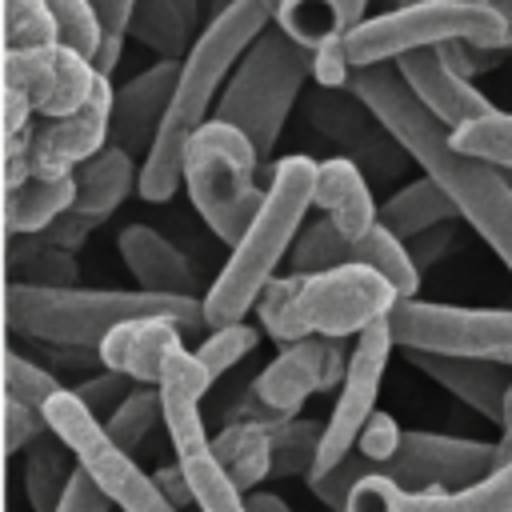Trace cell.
I'll return each instance as SVG.
<instances>
[{"instance_id": "21", "label": "cell", "mask_w": 512, "mask_h": 512, "mask_svg": "<svg viewBox=\"0 0 512 512\" xmlns=\"http://www.w3.org/2000/svg\"><path fill=\"white\" fill-rule=\"evenodd\" d=\"M208 388H212V372L204 368V360L188 348L172 352L160 376V400H164V428L176 448V460L212 452V440L204 436V420H200V400Z\"/></svg>"}, {"instance_id": "4", "label": "cell", "mask_w": 512, "mask_h": 512, "mask_svg": "<svg viewBox=\"0 0 512 512\" xmlns=\"http://www.w3.org/2000/svg\"><path fill=\"white\" fill-rule=\"evenodd\" d=\"M4 316L12 336H28L36 344H72L100 348L120 324L140 316H168L180 332L204 324V300L196 296H160V292H128V288H36L8 280Z\"/></svg>"}, {"instance_id": "49", "label": "cell", "mask_w": 512, "mask_h": 512, "mask_svg": "<svg viewBox=\"0 0 512 512\" xmlns=\"http://www.w3.org/2000/svg\"><path fill=\"white\" fill-rule=\"evenodd\" d=\"M156 476V484H160V492L176 504V508H188V504H196V492H192V484H188V472H184V464L176 460V464H164V468H156L152 472Z\"/></svg>"}, {"instance_id": "13", "label": "cell", "mask_w": 512, "mask_h": 512, "mask_svg": "<svg viewBox=\"0 0 512 512\" xmlns=\"http://www.w3.org/2000/svg\"><path fill=\"white\" fill-rule=\"evenodd\" d=\"M344 264H368L380 276L392 280V288L400 292V300L416 296L420 288V268L408 256V244L396 240L384 224H376L368 236L352 240L344 236L332 220H316L300 232L296 248H292V272H328V268H344Z\"/></svg>"}, {"instance_id": "32", "label": "cell", "mask_w": 512, "mask_h": 512, "mask_svg": "<svg viewBox=\"0 0 512 512\" xmlns=\"http://www.w3.org/2000/svg\"><path fill=\"white\" fill-rule=\"evenodd\" d=\"M76 472H80V464H76L72 448L48 428L28 448V460H24V492H28L32 512H56Z\"/></svg>"}, {"instance_id": "52", "label": "cell", "mask_w": 512, "mask_h": 512, "mask_svg": "<svg viewBox=\"0 0 512 512\" xmlns=\"http://www.w3.org/2000/svg\"><path fill=\"white\" fill-rule=\"evenodd\" d=\"M244 504H248V512H292V508H288L280 496H272V492H252Z\"/></svg>"}, {"instance_id": "43", "label": "cell", "mask_w": 512, "mask_h": 512, "mask_svg": "<svg viewBox=\"0 0 512 512\" xmlns=\"http://www.w3.org/2000/svg\"><path fill=\"white\" fill-rule=\"evenodd\" d=\"M44 432H48V420H44L40 408H28V404L4 396V456H16V452L32 448Z\"/></svg>"}, {"instance_id": "8", "label": "cell", "mask_w": 512, "mask_h": 512, "mask_svg": "<svg viewBox=\"0 0 512 512\" xmlns=\"http://www.w3.org/2000/svg\"><path fill=\"white\" fill-rule=\"evenodd\" d=\"M260 152L252 148V140L224 124V120H208L184 148V188L192 208L200 212V220L224 240L236 244L244 236V228L256 220L264 192L256 184V168H260Z\"/></svg>"}, {"instance_id": "12", "label": "cell", "mask_w": 512, "mask_h": 512, "mask_svg": "<svg viewBox=\"0 0 512 512\" xmlns=\"http://www.w3.org/2000/svg\"><path fill=\"white\" fill-rule=\"evenodd\" d=\"M392 348H396V340H392L388 316L376 320L372 328H364V332L352 340L348 372H344V380H340L336 408H332V416L324 420L320 456H316V468H312L308 476H324V472H332L336 464H344V460L356 452V440H360L364 424H368L372 412H376V396H380V384H384V368H388Z\"/></svg>"}, {"instance_id": "11", "label": "cell", "mask_w": 512, "mask_h": 512, "mask_svg": "<svg viewBox=\"0 0 512 512\" xmlns=\"http://www.w3.org/2000/svg\"><path fill=\"white\" fill-rule=\"evenodd\" d=\"M348 352L352 348H344V340H332V336H308L296 344H280V356L252 380L240 404V420H260L268 428H280L284 420L300 416L312 392H324L344 380Z\"/></svg>"}, {"instance_id": "35", "label": "cell", "mask_w": 512, "mask_h": 512, "mask_svg": "<svg viewBox=\"0 0 512 512\" xmlns=\"http://www.w3.org/2000/svg\"><path fill=\"white\" fill-rule=\"evenodd\" d=\"M452 148H460L464 156L488 160L496 168H512V112H484L460 128H452Z\"/></svg>"}, {"instance_id": "1", "label": "cell", "mask_w": 512, "mask_h": 512, "mask_svg": "<svg viewBox=\"0 0 512 512\" xmlns=\"http://www.w3.org/2000/svg\"><path fill=\"white\" fill-rule=\"evenodd\" d=\"M348 88L380 116V124L404 144V152L424 168V176H432L448 192L456 212L480 232V240L512 272V184L504 180V172L488 160L452 148V128L440 124L416 100V92L404 84L396 64L356 68Z\"/></svg>"}, {"instance_id": "23", "label": "cell", "mask_w": 512, "mask_h": 512, "mask_svg": "<svg viewBox=\"0 0 512 512\" xmlns=\"http://www.w3.org/2000/svg\"><path fill=\"white\" fill-rule=\"evenodd\" d=\"M180 328L168 316H140L120 324L104 344H100V360L112 372L132 376L136 384H160L172 352H180Z\"/></svg>"}, {"instance_id": "28", "label": "cell", "mask_w": 512, "mask_h": 512, "mask_svg": "<svg viewBox=\"0 0 512 512\" xmlns=\"http://www.w3.org/2000/svg\"><path fill=\"white\" fill-rule=\"evenodd\" d=\"M76 176H28L16 188H4V228L8 236H40L52 220L72 212Z\"/></svg>"}, {"instance_id": "51", "label": "cell", "mask_w": 512, "mask_h": 512, "mask_svg": "<svg viewBox=\"0 0 512 512\" xmlns=\"http://www.w3.org/2000/svg\"><path fill=\"white\" fill-rule=\"evenodd\" d=\"M48 360L52 364H64L68 372H84V368L104 364L100 360V348H72V344H48Z\"/></svg>"}, {"instance_id": "46", "label": "cell", "mask_w": 512, "mask_h": 512, "mask_svg": "<svg viewBox=\"0 0 512 512\" xmlns=\"http://www.w3.org/2000/svg\"><path fill=\"white\" fill-rule=\"evenodd\" d=\"M100 220H88V216H80V212H64L60 220H52L44 232H40V240H48V244H56V248H64V252H76L84 240H88V232L96 228Z\"/></svg>"}, {"instance_id": "3", "label": "cell", "mask_w": 512, "mask_h": 512, "mask_svg": "<svg viewBox=\"0 0 512 512\" xmlns=\"http://www.w3.org/2000/svg\"><path fill=\"white\" fill-rule=\"evenodd\" d=\"M312 204H316V160L284 156L272 168V184L264 192L256 220L232 244V256L224 260L220 276L212 280V288L204 296V324L212 332L240 324L256 308L264 288L276 280L280 260L292 256V248L304 232V212Z\"/></svg>"}, {"instance_id": "6", "label": "cell", "mask_w": 512, "mask_h": 512, "mask_svg": "<svg viewBox=\"0 0 512 512\" xmlns=\"http://www.w3.org/2000/svg\"><path fill=\"white\" fill-rule=\"evenodd\" d=\"M308 76H312V48L292 40L272 20L232 68L212 116L240 128L260 152V160H268Z\"/></svg>"}, {"instance_id": "2", "label": "cell", "mask_w": 512, "mask_h": 512, "mask_svg": "<svg viewBox=\"0 0 512 512\" xmlns=\"http://www.w3.org/2000/svg\"><path fill=\"white\" fill-rule=\"evenodd\" d=\"M272 8L264 0H228L216 8V16L200 28L192 52L180 60V80L172 92V108L160 124V136L152 152L140 164V196L152 204H164L184 184V148L188 140L212 120L220 104V88L228 84L240 56L252 48V40L272 24Z\"/></svg>"}, {"instance_id": "18", "label": "cell", "mask_w": 512, "mask_h": 512, "mask_svg": "<svg viewBox=\"0 0 512 512\" xmlns=\"http://www.w3.org/2000/svg\"><path fill=\"white\" fill-rule=\"evenodd\" d=\"M112 96H116V88L108 84V76H100L92 100L80 112L36 128V136H32L36 176H72L80 164H88L92 156H100L112 144Z\"/></svg>"}, {"instance_id": "45", "label": "cell", "mask_w": 512, "mask_h": 512, "mask_svg": "<svg viewBox=\"0 0 512 512\" xmlns=\"http://www.w3.org/2000/svg\"><path fill=\"white\" fill-rule=\"evenodd\" d=\"M452 244H456V224L448 220V224H436V228L412 236V240H408V256L416 260V268H420V276H424V272H428Z\"/></svg>"}, {"instance_id": "31", "label": "cell", "mask_w": 512, "mask_h": 512, "mask_svg": "<svg viewBox=\"0 0 512 512\" xmlns=\"http://www.w3.org/2000/svg\"><path fill=\"white\" fill-rule=\"evenodd\" d=\"M272 432L260 420H232L216 440H212V456L216 464L228 472V480L248 492L256 488L264 476H272Z\"/></svg>"}, {"instance_id": "57", "label": "cell", "mask_w": 512, "mask_h": 512, "mask_svg": "<svg viewBox=\"0 0 512 512\" xmlns=\"http://www.w3.org/2000/svg\"><path fill=\"white\" fill-rule=\"evenodd\" d=\"M396 4H416V0H396Z\"/></svg>"}, {"instance_id": "55", "label": "cell", "mask_w": 512, "mask_h": 512, "mask_svg": "<svg viewBox=\"0 0 512 512\" xmlns=\"http://www.w3.org/2000/svg\"><path fill=\"white\" fill-rule=\"evenodd\" d=\"M508 420H512V384H508V396H504V424H508ZM504 424H500V428H504Z\"/></svg>"}, {"instance_id": "54", "label": "cell", "mask_w": 512, "mask_h": 512, "mask_svg": "<svg viewBox=\"0 0 512 512\" xmlns=\"http://www.w3.org/2000/svg\"><path fill=\"white\" fill-rule=\"evenodd\" d=\"M476 4H484V8H492L496 16H504V20L512 24V0H476Z\"/></svg>"}, {"instance_id": "7", "label": "cell", "mask_w": 512, "mask_h": 512, "mask_svg": "<svg viewBox=\"0 0 512 512\" xmlns=\"http://www.w3.org/2000/svg\"><path fill=\"white\" fill-rule=\"evenodd\" d=\"M508 36L512 24L476 0H416L356 24L344 36V52L356 72L372 64H392L416 48H444L456 40L484 52H508Z\"/></svg>"}, {"instance_id": "9", "label": "cell", "mask_w": 512, "mask_h": 512, "mask_svg": "<svg viewBox=\"0 0 512 512\" xmlns=\"http://www.w3.org/2000/svg\"><path fill=\"white\" fill-rule=\"evenodd\" d=\"M44 420L48 428L72 448L80 472L92 476V484L120 508V512H180L156 484V476H148L128 448H120L104 420L92 416L84 408V400L72 388H60L48 404H44Z\"/></svg>"}, {"instance_id": "20", "label": "cell", "mask_w": 512, "mask_h": 512, "mask_svg": "<svg viewBox=\"0 0 512 512\" xmlns=\"http://www.w3.org/2000/svg\"><path fill=\"white\" fill-rule=\"evenodd\" d=\"M404 76V84L416 92V100L448 128H460L484 112H492V100L464 76L448 64L444 48H416L400 60H392Z\"/></svg>"}, {"instance_id": "30", "label": "cell", "mask_w": 512, "mask_h": 512, "mask_svg": "<svg viewBox=\"0 0 512 512\" xmlns=\"http://www.w3.org/2000/svg\"><path fill=\"white\" fill-rule=\"evenodd\" d=\"M456 216H460L456 204L448 200V192H444L432 176H420V180L404 184L400 192H392V196L380 204V224H384L396 240H404V244H408L412 236L436 228V224L456 220Z\"/></svg>"}, {"instance_id": "5", "label": "cell", "mask_w": 512, "mask_h": 512, "mask_svg": "<svg viewBox=\"0 0 512 512\" xmlns=\"http://www.w3.org/2000/svg\"><path fill=\"white\" fill-rule=\"evenodd\" d=\"M400 292L388 276L368 264H344L328 272H288L276 276L256 300L260 328L276 344H296L308 336H360L396 308Z\"/></svg>"}, {"instance_id": "50", "label": "cell", "mask_w": 512, "mask_h": 512, "mask_svg": "<svg viewBox=\"0 0 512 512\" xmlns=\"http://www.w3.org/2000/svg\"><path fill=\"white\" fill-rule=\"evenodd\" d=\"M104 24V36L128 40V20H132V0H92Z\"/></svg>"}, {"instance_id": "53", "label": "cell", "mask_w": 512, "mask_h": 512, "mask_svg": "<svg viewBox=\"0 0 512 512\" xmlns=\"http://www.w3.org/2000/svg\"><path fill=\"white\" fill-rule=\"evenodd\" d=\"M504 464H512V420L504 424V436L496 440V468H504Z\"/></svg>"}, {"instance_id": "17", "label": "cell", "mask_w": 512, "mask_h": 512, "mask_svg": "<svg viewBox=\"0 0 512 512\" xmlns=\"http://www.w3.org/2000/svg\"><path fill=\"white\" fill-rule=\"evenodd\" d=\"M344 512H512V464L464 488L408 492L388 476H368L352 488Z\"/></svg>"}, {"instance_id": "14", "label": "cell", "mask_w": 512, "mask_h": 512, "mask_svg": "<svg viewBox=\"0 0 512 512\" xmlns=\"http://www.w3.org/2000/svg\"><path fill=\"white\" fill-rule=\"evenodd\" d=\"M100 68L80 56L76 48L64 44H48V48H4V84L20 88L40 116L60 120L80 112L96 84H100Z\"/></svg>"}, {"instance_id": "15", "label": "cell", "mask_w": 512, "mask_h": 512, "mask_svg": "<svg viewBox=\"0 0 512 512\" xmlns=\"http://www.w3.org/2000/svg\"><path fill=\"white\" fill-rule=\"evenodd\" d=\"M496 472V444L468 440V436H440V432H416L408 428L400 436V448L392 460L376 468V476H388L396 484H420V488H464Z\"/></svg>"}, {"instance_id": "48", "label": "cell", "mask_w": 512, "mask_h": 512, "mask_svg": "<svg viewBox=\"0 0 512 512\" xmlns=\"http://www.w3.org/2000/svg\"><path fill=\"white\" fill-rule=\"evenodd\" d=\"M32 112H36V104L20 88H8L4 84V140L32 136Z\"/></svg>"}, {"instance_id": "36", "label": "cell", "mask_w": 512, "mask_h": 512, "mask_svg": "<svg viewBox=\"0 0 512 512\" xmlns=\"http://www.w3.org/2000/svg\"><path fill=\"white\" fill-rule=\"evenodd\" d=\"M156 420H164V400H160V384H140L132 388V396L104 420L108 436L120 444V448H140L148 440V432L156 428Z\"/></svg>"}, {"instance_id": "40", "label": "cell", "mask_w": 512, "mask_h": 512, "mask_svg": "<svg viewBox=\"0 0 512 512\" xmlns=\"http://www.w3.org/2000/svg\"><path fill=\"white\" fill-rule=\"evenodd\" d=\"M56 392H60V384H56V376L48 368H40L36 360H28L20 348H8V356H4V396L8 400H20V404L44 412V404Z\"/></svg>"}, {"instance_id": "39", "label": "cell", "mask_w": 512, "mask_h": 512, "mask_svg": "<svg viewBox=\"0 0 512 512\" xmlns=\"http://www.w3.org/2000/svg\"><path fill=\"white\" fill-rule=\"evenodd\" d=\"M52 16H56V36L64 48H76L80 56H88L96 64V52L104 44V24L92 0H48Z\"/></svg>"}, {"instance_id": "22", "label": "cell", "mask_w": 512, "mask_h": 512, "mask_svg": "<svg viewBox=\"0 0 512 512\" xmlns=\"http://www.w3.org/2000/svg\"><path fill=\"white\" fill-rule=\"evenodd\" d=\"M412 368L432 376L444 392L476 408L484 420L504 424V396L512 384V368L496 360H472V356H444V352H404Z\"/></svg>"}, {"instance_id": "42", "label": "cell", "mask_w": 512, "mask_h": 512, "mask_svg": "<svg viewBox=\"0 0 512 512\" xmlns=\"http://www.w3.org/2000/svg\"><path fill=\"white\" fill-rule=\"evenodd\" d=\"M132 388H136V380L132 376H124V372H112V368H104L100 376H88L80 388H72L80 400H84V408L92 412V416H100V420H108L128 396H132Z\"/></svg>"}, {"instance_id": "29", "label": "cell", "mask_w": 512, "mask_h": 512, "mask_svg": "<svg viewBox=\"0 0 512 512\" xmlns=\"http://www.w3.org/2000/svg\"><path fill=\"white\" fill-rule=\"evenodd\" d=\"M372 0H284L276 24L300 40L304 48H324L328 40H344L356 24L368 20Z\"/></svg>"}, {"instance_id": "25", "label": "cell", "mask_w": 512, "mask_h": 512, "mask_svg": "<svg viewBox=\"0 0 512 512\" xmlns=\"http://www.w3.org/2000/svg\"><path fill=\"white\" fill-rule=\"evenodd\" d=\"M316 208L352 240L368 236L380 224V208L372 204L364 168L348 156H332L316 164Z\"/></svg>"}, {"instance_id": "26", "label": "cell", "mask_w": 512, "mask_h": 512, "mask_svg": "<svg viewBox=\"0 0 512 512\" xmlns=\"http://www.w3.org/2000/svg\"><path fill=\"white\" fill-rule=\"evenodd\" d=\"M76 204L72 212L88 216V220H108L132 188H140V168H136V156L108 144L100 156H92L88 164H80L76 172Z\"/></svg>"}, {"instance_id": "47", "label": "cell", "mask_w": 512, "mask_h": 512, "mask_svg": "<svg viewBox=\"0 0 512 512\" xmlns=\"http://www.w3.org/2000/svg\"><path fill=\"white\" fill-rule=\"evenodd\" d=\"M56 512H112V500L92 484V476H88V472H76Z\"/></svg>"}, {"instance_id": "19", "label": "cell", "mask_w": 512, "mask_h": 512, "mask_svg": "<svg viewBox=\"0 0 512 512\" xmlns=\"http://www.w3.org/2000/svg\"><path fill=\"white\" fill-rule=\"evenodd\" d=\"M180 80V60H156L144 72H136L128 84L116 88L112 96V144L132 152V156H148L160 124L172 108V92Z\"/></svg>"}, {"instance_id": "41", "label": "cell", "mask_w": 512, "mask_h": 512, "mask_svg": "<svg viewBox=\"0 0 512 512\" xmlns=\"http://www.w3.org/2000/svg\"><path fill=\"white\" fill-rule=\"evenodd\" d=\"M260 344V328L256 324H228V328H216L200 348H196V356L204 360V368L212 372V380L216 376H224L228 368H236L252 348Z\"/></svg>"}, {"instance_id": "58", "label": "cell", "mask_w": 512, "mask_h": 512, "mask_svg": "<svg viewBox=\"0 0 512 512\" xmlns=\"http://www.w3.org/2000/svg\"><path fill=\"white\" fill-rule=\"evenodd\" d=\"M508 52H512V36H508Z\"/></svg>"}, {"instance_id": "34", "label": "cell", "mask_w": 512, "mask_h": 512, "mask_svg": "<svg viewBox=\"0 0 512 512\" xmlns=\"http://www.w3.org/2000/svg\"><path fill=\"white\" fill-rule=\"evenodd\" d=\"M324 440V424L308 416H292L272 432V476H308L316 468Z\"/></svg>"}, {"instance_id": "37", "label": "cell", "mask_w": 512, "mask_h": 512, "mask_svg": "<svg viewBox=\"0 0 512 512\" xmlns=\"http://www.w3.org/2000/svg\"><path fill=\"white\" fill-rule=\"evenodd\" d=\"M180 464H184V472H188V484H192V492H196V508H200V512H248L244 492L228 480V472L216 464L212 452L184 456Z\"/></svg>"}, {"instance_id": "44", "label": "cell", "mask_w": 512, "mask_h": 512, "mask_svg": "<svg viewBox=\"0 0 512 512\" xmlns=\"http://www.w3.org/2000/svg\"><path fill=\"white\" fill-rule=\"evenodd\" d=\"M400 436H404V428H400L388 412H372V420L364 424V432H360V440H356V452L372 464V476H376V468H380L384 460H392V452L400 448Z\"/></svg>"}, {"instance_id": "24", "label": "cell", "mask_w": 512, "mask_h": 512, "mask_svg": "<svg viewBox=\"0 0 512 512\" xmlns=\"http://www.w3.org/2000/svg\"><path fill=\"white\" fill-rule=\"evenodd\" d=\"M116 248H120L124 268L132 272V280L144 292H160V296H192L196 292V272H192L188 256L156 228H148V224L120 228Z\"/></svg>"}, {"instance_id": "33", "label": "cell", "mask_w": 512, "mask_h": 512, "mask_svg": "<svg viewBox=\"0 0 512 512\" xmlns=\"http://www.w3.org/2000/svg\"><path fill=\"white\" fill-rule=\"evenodd\" d=\"M8 280L36 288H76L80 268L76 256L40 240V236H8Z\"/></svg>"}, {"instance_id": "10", "label": "cell", "mask_w": 512, "mask_h": 512, "mask_svg": "<svg viewBox=\"0 0 512 512\" xmlns=\"http://www.w3.org/2000/svg\"><path fill=\"white\" fill-rule=\"evenodd\" d=\"M388 328L404 352L472 356L512 368V308H460L408 296L388 312Z\"/></svg>"}, {"instance_id": "56", "label": "cell", "mask_w": 512, "mask_h": 512, "mask_svg": "<svg viewBox=\"0 0 512 512\" xmlns=\"http://www.w3.org/2000/svg\"><path fill=\"white\" fill-rule=\"evenodd\" d=\"M264 4H268V8H272V16H276V12H280V4H284V0H264Z\"/></svg>"}, {"instance_id": "38", "label": "cell", "mask_w": 512, "mask_h": 512, "mask_svg": "<svg viewBox=\"0 0 512 512\" xmlns=\"http://www.w3.org/2000/svg\"><path fill=\"white\" fill-rule=\"evenodd\" d=\"M60 44L48 0H4V48H48Z\"/></svg>"}, {"instance_id": "16", "label": "cell", "mask_w": 512, "mask_h": 512, "mask_svg": "<svg viewBox=\"0 0 512 512\" xmlns=\"http://www.w3.org/2000/svg\"><path fill=\"white\" fill-rule=\"evenodd\" d=\"M308 120L312 128H320L332 144L344 148L348 160H356L368 176L388 180L396 176L412 156L404 152V144L380 124V116L352 92V88H320L308 100Z\"/></svg>"}, {"instance_id": "27", "label": "cell", "mask_w": 512, "mask_h": 512, "mask_svg": "<svg viewBox=\"0 0 512 512\" xmlns=\"http://www.w3.org/2000/svg\"><path fill=\"white\" fill-rule=\"evenodd\" d=\"M200 8L196 0H132L128 36L160 60H184L196 44Z\"/></svg>"}]
</instances>
